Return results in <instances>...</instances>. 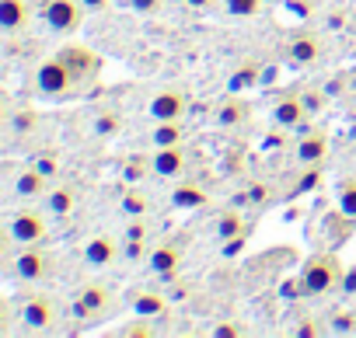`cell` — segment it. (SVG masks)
I'll list each match as a JSON object with an SVG mask.
<instances>
[{"label":"cell","mask_w":356,"mask_h":338,"mask_svg":"<svg viewBox=\"0 0 356 338\" xmlns=\"http://www.w3.org/2000/svg\"><path fill=\"white\" fill-rule=\"evenodd\" d=\"M356 314H349V310H342V314H335V331H356Z\"/></svg>","instance_id":"cell-36"},{"label":"cell","mask_w":356,"mask_h":338,"mask_svg":"<svg viewBox=\"0 0 356 338\" xmlns=\"http://www.w3.org/2000/svg\"><path fill=\"white\" fill-rule=\"evenodd\" d=\"M18 321H22L29 331H46V328L56 324V303H53L49 296H42V293H32V296L22 300Z\"/></svg>","instance_id":"cell-8"},{"label":"cell","mask_w":356,"mask_h":338,"mask_svg":"<svg viewBox=\"0 0 356 338\" xmlns=\"http://www.w3.org/2000/svg\"><path fill=\"white\" fill-rule=\"evenodd\" d=\"M342 279H346V265L339 262V255L318 251V255H311V258L304 262L297 282H300V289H304L307 296H325V293H332L335 286H342Z\"/></svg>","instance_id":"cell-1"},{"label":"cell","mask_w":356,"mask_h":338,"mask_svg":"<svg viewBox=\"0 0 356 338\" xmlns=\"http://www.w3.org/2000/svg\"><path fill=\"white\" fill-rule=\"evenodd\" d=\"M186 108H189V98H186V91H178V87H164V91H157V94L150 98V115H154L157 122L182 119Z\"/></svg>","instance_id":"cell-13"},{"label":"cell","mask_w":356,"mask_h":338,"mask_svg":"<svg viewBox=\"0 0 356 338\" xmlns=\"http://www.w3.org/2000/svg\"><path fill=\"white\" fill-rule=\"evenodd\" d=\"M300 98H304V108H307V115H311V119H314V115H318V112L325 108V101H328V98H325V91H318V87L304 91Z\"/></svg>","instance_id":"cell-32"},{"label":"cell","mask_w":356,"mask_h":338,"mask_svg":"<svg viewBox=\"0 0 356 338\" xmlns=\"http://www.w3.org/2000/svg\"><path fill=\"white\" fill-rule=\"evenodd\" d=\"M81 255H84V262H88V265L105 269V265H112V262L119 258V241H115L112 234H91V237L84 241Z\"/></svg>","instance_id":"cell-14"},{"label":"cell","mask_w":356,"mask_h":338,"mask_svg":"<svg viewBox=\"0 0 356 338\" xmlns=\"http://www.w3.org/2000/svg\"><path fill=\"white\" fill-rule=\"evenodd\" d=\"M245 119H248V101L238 98V94L220 98L217 108H213V122H217L220 129H238V126H245Z\"/></svg>","instance_id":"cell-17"},{"label":"cell","mask_w":356,"mask_h":338,"mask_svg":"<svg viewBox=\"0 0 356 338\" xmlns=\"http://www.w3.org/2000/svg\"><path fill=\"white\" fill-rule=\"evenodd\" d=\"M217 4V0H189V8H196V11H210Z\"/></svg>","instance_id":"cell-40"},{"label":"cell","mask_w":356,"mask_h":338,"mask_svg":"<svg viewBox=\"0 0 356 338\" xmlns=\"http://www.w3.org/2000/svg\"><path fill=\"white\" fill-rule=\"evenodd\" d=\"M35 122H39V115H35V108H29V105H18V108L8 115V126H11L15 136H29V133L35 129Z\"/></svg>","instance_id":"cell-27"},{"label":"cell","mask_w":356,"mask_h":338,"mask_svg":"<svg viewBox=\"0 0 356 338\" xmlns=\"http://www.w3.org/2000/svg\"><path fill=\"white\" fill-rule=\"evenodd\" d=\"M171 4H189V0H171Z\"/></svg>","instance_id":"cell-43"},{"label":"cell","mask_w":356,"mask_h":338,"mask_svg":"<svg viewBox=\"0 0 356 338\" xmlns=\"http://www.w3.org/2000/svg\"><path fill=\"white\" fill-rule=\"evenodd\" d=\"M119 210H122V217H126V220H140V217H147V213H150V199H147L140 189H129V192L119 199Z\"/></svg>","instance_id":"cell-24"},{"label":"cell","mask_w":356,"mask_h":338,"mask_svg":"<svg viewBox=\"0 0 356 338\" xmlns=\"http://www.w3.org/2000/svg\"><path fill=\"white\" fill-rule=\"evenodd\" d=\"M266 199H269V185H266V182H252V185H248V203H252V206H262Z\"/></svg>","instance_id":"cell-34"},{"label":"cell","mask_w":356,"mask_h":338,"mask_svg":"<svg viewBox=\"0 0 356 338\" xmlns=\"http://www.w3.org/2000/svg\"><path fill=\"white\" fill-rule=\"evenodd\" d=\"M49 185H53V178H46L35 164H32V167H22L18 178H15V192H18L22 199H46Z\"/></svg>","instance_id":"cell-16"},{"label":"cell","mask_w":356,"mask_h":338,"mask_svg":"<svg viewBox=\"0 0 356 338\" xmlns=\"http://www.w3.org/2000/svg\"><path fill=\"white\" fill-rule=\"evenodd\" d=\"M293 157L300 167H321L328 157V136L321 129H304L297 146H293Z\"/></svg>","instance_id":"cell-10"},{"label":"cell","mask_w":356,"mask_h":338,"mask_svg":"<svg viewBox=\"0 0 356 338\" xmlns=\"http://www.w3.org/2000/svg\"><path fill=\"white\" fill-rule=\"evenodd\" d=\"M150 167H154V175L164 178V182L182 178V171H186V146L182 143H178V146H154Z\"/></svg>","instance_id":"cell-11"},{"label":"cell","mask_w":356,"mask_h":338,"mask_svg":"<svg viewBox=\"0 0 356 338\" xmlns=\"http://www.w3.org/2000/svg\"><path fill=\"white\" fill-rule=\"evenodd\" d=\"M273 122H276L280 129H297V133L311 129V115H307V108H304V98H300V94H283V98L273 105Z\"/></svg>","instance_id":"cell-9"},{"label":"cell","mask_w":356,"mask_h":338,"mask_svg":"<svg viewBox=\"0 0 356 338\" xmlns=\"http://www.w3.org/2000/svg\"><path fill=\"white\" fill-rule=\"evenodd\" d=\"M35 167L46 175V178H53L56 182V175H60V167H63V160H60V150H42L39 157H35Z\"/></svg>","instance_id":"cell-29"},{"label":"cell","mask_w":356,"mask_h":338,"mask_svg":"<svg viewBox=\"0 0 356 338\" xmlns=\"http://www.w3.org/2000/svg\"><path fill=\"white\" fill-rule=\"evenodd\" d=\"M297 335H321V328L314 324V317H307V324H300V328H297Z\"/></svg>","instance_id":"cell-38"},{"label":"cell","mask_w":356,"mask_h":338,"mask_svg":"<svg viewBox=\"0 0 356 338\" xmlns=\"http://www.w3.org/2000/svg\"><path fill=\"white\" fill-rule=\"evenodd\" d=\"M262 8H266V0H224V11H227L231 18H238V22L259 18Z\"/></svg>","instance_id":"cell-26"},{"label":"cell","mask_w":356,"mask_h":338,"mask_svg":"<svg viewBox=\"0 0 356 338\" xmlns=\"http://www.w3.org/2000/svg\"><path fill=\"white\" fill-rule=\"evenodd\" d=\"M84 11L88 8L81 4V0H42V8H39L42 22L56 35H74L84 25Z\"/></svg>","instance_id":"cell-3"},{"label":"cell","mask_w":356,"mask_h":338,"mask_svg":"<svg viewBox=\"0 0 356 338\" xmlns=\"http://www.w3.org/2000/svg\"><path fill=\"white\" fill-rule=\"evenodd\" d=\"M133 310H136L140 317H161V314L168 310V300H164L161 293H154V289H136Z\"/></svg>","instance_id":"cell-23"},{"label":"cell","mask_w":356,"mask_h":338,"mask_svg":"<svg viewBox=\"0 0 356 338\" xmlns=\"http://www.w3.org/2000/svg\"><path fill=\"white\" fill-rule=\"evenodd\" d=\"M46 210L53 213V217H70L74 210H77V189H70V185H49V192H46Z\"/></svg>","instance_id":"cell-21"},{"label":"cell","mask_w":356,"mask_h":338,"mask_svg":"<svg viewBox=\"0 0 356 338\" xmlns=\"http://www.w3.org/2000/svg\"><path fill=\"white\" fill-rule=\"evenodd\" d=\"M286 53L297 67H314V63H321L325 46H321V35H314V32H293L286 42Z\"/></svg>","instance_id":"cell-12"},{"label":"cell","mask_w":356,"mask_h":338,"mask_svg":"<svg viewBox=\"0 0 356 338\" xmlns=\"http://www.w3.org/2000/svg\"><path fill=\"white\" fill-rule=\"evenodd\" d=\"M213 335H220V338H224V335H227V338H234V335H241V328H238V324H220Z\"/></svg>","instance_id":"cell-39"},{"label":"cell","mask_w":356,"mask_h":338,"mask_svg":"<svg viewBox=\"0 0 356 338\" xmlns=\"http://www.w3.org/2000/svg\"><path fill=\"white\" fill-rule=\"evenodd\" d=\"M108 303H112V289H108L105 282H98V279L77 286V293H74V314H77L81 321L102 317V314L108 310Z\"/></svg>","instance_id":"cell-5"},{"label":"cell","mask_w":356,"mask_h":338,"mask_svg":"<svg viewBox=\"0 0 356 338\" xmlns=\"http://www.w3.org/2000/svg\"><path fill=\"white\" fill-rule=\"evenodd\" d=\"M217 237H220V241H241V237H248L245 217H241L238 210L220 213V217H217Z\"/></svg>","instance_id":"cell-22"},{"label":"cell","mask_w":356,"mask_h":338,"mask_svg":"<svg viewBox=\"0 0 356 338\" xmlns=\"http://www.w3.org/2000/svg\"><path fill=\"white\" fill-rule=\"evenodd\" d=\"M35 87H39V94L49 98V101H63V98L77 87V81H74V74H70V67L63 63L60 53L49 56V60H42V63L35 67Z\"/></svg>","instance_id":"cell-2"},{"label":"cell","mask_w":356,"mask_h":338,"mask_svg":"<svg viewBox=\"0 0 356 338\" xmlns=\"http://www.w3.org/2000/svg\"><path fill=\"white\" fill-rule=\"evenodd\" d=\"M207 203H210V196H207V189L200 182H178L175 192H171V206L175 210H203Z\"/></svg>","instance_id":"cell-20"},{"label":"cell","mask_w":356,"mask_h":338,"mask_svg":"<svg viewBox=\"0 0 356 338\" xmlns=\"http://www.w3.org/2000/svg\"><path fill=\"white\" fill-rule=\"evenodd\" d=\"M11 265H15V272L25 279V282H42V279H49L53 276V255L49 251H42L39 244H32V248H22L15 258H11Z\"/></svg>","instance_id":"cell-6"},{"label":"cell","mask_w":356,"mask_h":338,"mask_svg":"<svg viewBox=\"0 0 356 338\" xmlns=\"http://www.w3.org/2000/svg\"><path fill=\"white\" fill-rule=\"evenodd\" d=\"M32 22V4L29 0H0V28L4 32H22Z\"/></svg>","instance_id":"cell-19"},{"label":"cell","mask_w":356,"mask_h":338,"mask_svg":"<svg viewBox=\"0 0 356 338\" xmlns=\"http://www.w3.org/2000/svg\"><path fill=\"white\" fill-rule=\"evenodd\" d=\"M147 321H150V317H140L136 324H126V328H119V335H126V338H136V335H140V338H150V335H154V328H150Z\"/></svg>","instance_id":"cell-33"},{"label":"cell","mask_w":356,"mask_h":338,"mask_svg":"<svg viewBox=\"0 0 356 338\" xmlns=\"http://www.w3.org/2000/svg\"><path fill=\"white\" fill-rule=\"evenodd\" d=\"M147 265H150V272L157 279H168L171 282L178 276V269H182V251H178L175 244H157V248H150Z\"/></svg>","instance_id":"cell-15"},{"label":"cell","mask_w":356,"mask_h":338,"mask_svg":"<svg viewBox=\"0 0 356 338\" xmlns=\"http://www.w3.org/2000/svg\"><path fill=\"white\" fill-rule=\"evenodd\" d=\"M119 241H122V251H126L129 258L150 255V251H147V244H150V227H147V220H143V217H140V220H126Z\"/></svg>","instance_id":"cell-18"},{"label":"cell","mask_w":356,"mask_h":338,"mask_svg":"<svg viewBox=\"0 0 356 338\" xmlns=\"http://www.w3.org/2000/svg\"><path fill=\"white\" fill-rule=\"evenodd\" d=\"M129 8H133L136 15H157V11L164 8V0H129Z\"/></svg>","instance_id":"cell-35"},{"label":"cell","mask_w":356,"mask_h":338,"mask_svg":"<svg viewBox=\"0 0 356 338\" xmlns=\"http://www.w3.org/2000/svg\"><path fill=\"white\" fill-rule=\"evenodd\" d=\"M349 182H353V185H356V175H353V178H349Z\"/></svg>","instance_id":"cell-44"},{"label":"cell","mask_w":356,"mask_h":338,"mask_svg":"<svg viewBox=\"0 0 356 338\" xmlns=\"http://www.w3.org/2000/svg\"><path fill=\"white\" fill-rule=\"evenodd\" d=\"M346 87H349V94H353V98H356V70H353V74H349V84H346Z\"/></svg>","instance_id":"cell-42"},{"label":"cell","mask_w":356,"mask_h":338,"mask_svg":"<svg viewBox=\"0 0 356 338\" xmlns=\"http://www.w3.org/2000/svg\"><path fill=\"white\" fill-rule=\"evenodd\" d=\"M147 175H154V167H150V160H140V157H129L122 167V182H143Z\"/></svg>","instance_id":"cell-30"},{"label":"cell","mask_w":356,"mask_h":338,"mask_svg":"<svg viewBox=\"0 0 356 338\" xmlns=\"http://www.w3.org/2000/svg\"><path fill=\"white\" fill-rule=\"evenodd\" d=\"M95 133L98 136H119L122 133V115L119 112H98L95 115Z\"/></svg>","instance_id":"cell-28"},{"label":"cell","mask_w":356,"mask_h":338,"mask_svg":"<svg viewBox=\"0 0 356 338\" xmlns=\"http://www.w3.org/2000/svg\"><path fill=\"white\" fill-rule=\"evenodd\" d=\"M154 146H178L182 143V119H168L154 126Z\"/></svg>","instance_id":"cell-25"},{"label":"cell","mask_w":356,"mask_h":338,"mask_svg":"<svg viewBox=\"0 0 356 338\" xmlns=\"http://www.w3.org/2000/svg\"><path fill=\"white\" fill-rule=\"evenodd\" d=\"M339 217H346V220L356 223V185L353 182L339 192Z\"/></svg>","instance_id":"cell-31"},{"label":"cell","mask_w":356,"mask_h":338,"mask_svg":"<svg viewBox=\"0 0 356 338\" xmlns=\"http://www.w3.org/2000/svg\"><path fill=\"white\" fill-rule=\"evenodd\" d=\"M60 56H63V63L70 67V74H74L77 87H81V84L98 81V74H102V56H98L95 49H88V46H63V49H60Z\"/></svg>","instance_id":"cell-7"},{"label":"cell","mask_w":356,"mask_h":338,"mask_svg":"<svg viewBox=\"0 0 356 338\" xmlns=\"http://www.w3.org/2000/svg\"><path fill=\"white\" fill-rule=\"evenodd\" d=\"M342 289H346V293H356V265L346 272V279H342Z\"/></svg>","instance_id":"cell-37"},{"label":"cell","mask_w":356,"mask_h":338,"mask_svg":"<svg viewBox=\"0 0 356 338\" xmlns=\"http://www.w3.org/2000/svg\"><path fill=\"white\" fill-rule=\"evenodd\" d=\"M46 217L39 210H22L11 217L8 223V241L18 244V248H32V244H42L46 241Z\"/></svg>","instance_id":"cell-4"},{"label":"cell","mask_w":356,"mask_h":338,"mask_svg":"<svg viewBox=\"0 0 356 338\" xmlns=\"http://www.w3.org/2000/svg\"><path fill=\"white\" fill-rule=\"evenodd\" d=\"M81 4H84L88 11H102V8L108 4V0H81Z\"/></svg>","instance_id":"cell-41"}]
</instances>
